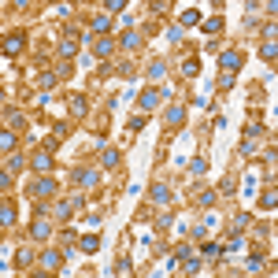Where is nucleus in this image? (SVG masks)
Here are the masks:
<instances>
[{"label":"nucleus","mask_w":278,"mask_h":278,"mask_svg":"<svg viewBox=\"0 0 278 278\" xmlns=\"http://www.w3.org/2000/svg\"><path fill=\"white\" fill-rule=\"evenodd\" d=\"M0 152H15V133L12 130H0Z\"/></svg>","instance_id":"ddd939ff"},{"label":"nucleus","mask_w":278,"mask_h":278,"mask_svg":"<svg viewBox=\"0 0 278 278\" xmlns=\"http://www.w3.org/2000/svg\"><path fill=\"white\" fill-rule=\"evenodd\" d=\"M0 189H12V175L8 171H0Z\"/></svg>","instance_id":"c9c22d12"},{"label":"nucleus","mask_w":278,"mask_h":278,"mask_svg":"<svg viewBox=\"0 0 278 278\" xmlns=\"http://www.w3.org/2000/svg\"><path fill=\"white\" fill-rule=\"evenodd\" d=\"M52 164H56V160H52V145H41V149L30 156V167H34V171H52Z\"/></svg>","instance_id":"f03ea898"},{"label":"nucleus","mask_w":278,"mask_h":278,"mask_svg":"<svg viewBox=\"0 0 278 278\" xmlns=\"http://www.w3.org/2000/svg\"><path fill=\"white\" fill-rule=\"evenodd\" d=\"M30 263H34V252H30V245H23V248L15 252V267H19V271H26Z\"/></svg>","instance_id":"1a4fd4ad"},{"label":"nucleus","mask_w":278,"mask_h":278,"mask_svg":"<svg viewBox=\"0 0 278 278\" xmlns=\"http://www.w3.org/2000/svg\"><path fill=\"white\" fill-rule=\"evenodd\" d=\"M167 122H171V126H182V122H186V108H182V104L167 108Z\"/></svg>","instance_id":"9b49d317"},{"label":"nucleus","mask_w":278,"mask_h":278,"mask_svg":"<svg viewBox=\"0 0 278 278\" xmlns=\"http://www.w3.org/2000/svg\"><path fill=\"white\" fill-rule=\"evenodd\" d=\"M156 104H160V93H152V89H149V93H141V97H137V108H141V111H152Z\"/></svg>","instance_id":"9d476101"},{"label":"nucleus","mask_w":278,"mask_h":278,"mask_svg":"<svg viewBox=\"0 0 278 278\" xmlns=\"http://www.w3.org/2000/svg\"><path fill=\"white\" fill-rule=\"evenodd\" d=\"M4 119H8V126H23V122H26V119H23V111H15V108H12V111H4Z\"/></svg>","instance_id":"412c9836"},{"label":"nucleus","mask_w":278,"mask_h":278,"mask_svg":"<svg viewBox=\"0 0 278 278\" xmlns=\"http://www.w3.org/2000/svg\"><path fill=\"white\" fill-rule=\"evenodd\" d=\"M74 182H78V186H89V189H93V186L100 182V171H93V167L85 171V167H82V171H74Z\"/></svg>","instance_id":"423d86ee"},{"label":"nucleus","mask_w":278,"mask_h":278,"mask_svg":"<svg viewBox=\"0 0 278 278\" xmlns=\"http://www.w3.org/2000/svg\"><path fill=\"white\" fill-rule=\"evenodd\" d=\"M97 248H100V237H93V234H85V237H82V252H89V256H93Z\"/></svg>","instance_id":"dca6fc26"},{"label":"nucleus","mask_w":278,"mask_h":278,"mask_svg":"<svg viewBox=\"0 0 278 278\" xmlns=\"http://www.w3.org/2000/svg\"><path fill=\"white\" fill-rule=\"evenodd\" d=\"M0 49H4V56H19V52L26 49V34H23V30H12V34H4Z\"/></svg>","instance_id":"f257e3e1"},{"label":"nucleus","mask_w":278,"mask_h":278,"mask_svg":"<svg viewBox=\"0 0 278 278\" xmlns=\"http://www.w3.org/2000/svg\"><path fill=\"white\" fill-rule=\"evenodd\" d=\"M245 271H263V256H248V267H245Z\"/></svg>","instance_id":"bb28decb"},{"label":"nucleus","mask_w":278,"mask_h":278,"mask_svg":"<svg viewBox=\"0 0 278 278\" xmlns=\"http://www.w3.org/2000/svg\"><path fill=\"white\" fill-rule=\"evenodd\" d=\"M74 4H85V0H74Z\"/></svg>","instance_id":"4c0bfd02"},{"label":"nucleus","mask_w":278,"mask_h":278,"mask_svg":"<svg viewBox=\"0 0 278 278\" xmlns=\"http://www.w3.org/2000/svg\"><path fill=\"white\" fill-rule=\"evenodd\" d=\"M85 111H89L85 97H82V93H74V97H71V115H74V119H85Z\"/></svg>","instance_id":"0eeeda50"},{"label":"nucleus","mask_w":278,"mask_h":278,"mask_svg":"<svg viewBox=\"0 0 278 278\" xmlns=\"http://www.w3.org/2000/svg\"><path fill=\"white\" fill-rule=\"evenodd\" d=\"M71 212H74V204H71V200H63V204L56 208V219L63 223V219H71Z\"/></svg>","instance_id":"4be33fe9"},{"label":"nucleus","mask_w":278,"mask_h":278,"mask_svg":"<svg viewBox=\"0 0 278 278\" xmlns=\"http://www.w3.org/2000/svg\"><path fill=\"white\" fill-rule=\"evenodd\" d=\"M200 204H204V208H212V204H215V193H212V189H208V193H200Z\"/></svg>","instance_id":"72a5a7b5"},{"label":"nucleus","mask_w":278,"mask_h":278,"mask_svg":"<svg viewBox=\"0 0 278 278\" xmlns=\"http://www.w3.org/2000/svg\"><path fill=\"white\" fill-rule=\"evenodd\" d=\"M200 23V12L197 8H189V12H182V26H197Z\"/></svg>","instance_id":"a211bd4d"},{"label":"nucleus","mask_w":278,"mask_h":278,"mask_svg":"<svg viewBox=\"0 0 278 278\" xmlns=\"http://www.w3.org/2000/svg\"><path fill=\"white\" fill-rule=\"evenodd\" d=\"M89 26H93L97 34H108V30H111V19H108V15H93V19H89Z\"/></svg>","instance_id":"f8f14e48"},{"label":"nucleus","mask_w":278,"mask_h":278,"mask_svg":"<svg viewBox=\"0 0 278 278\" xmlns=\"http://www.w3.org/2000/svg\"><path fill=\"white\" fill-rule=\"evenodd\" d=\"M104 8H108V12H122V8H126V0H104Z\"/></svg>","instance_id":"473e14b6"},{"label":"nucleus","mask_w":278,"mask_h":278,"mask_svg":"<svg viewBox=\"0 0 278 278\" xmlns=\"http://www.w3.org/2000/svg\"><path fill=\"white\" fill-rule=\"evenodd\" d=\"M274 204H278V193H274V189H267V193H263V208H267V212H271Z\"/></svg>","instance_id":"7c9ffc66"},{"label":"nucleus","mask_w":278,"mask_h":278,"mask_svg":"<svg viewBox=\"0 0 278 278\" xmlns=\"http://www.w3.org/2000/svg\"><path fill=\"white\" fill-rule=\"evenodd\" d=\"M115 52V41H111V37H100V41H97V56H111Z\"/></svg>","instance_id":"f3484780"},{"label":"nucleus","mask_w":278,"mask_h":278,"mask_svg":"<svg viewBox=\"0 0 278 278\" xmlns=\"http://www.w3.org/2000/svg\"><path fill=\"white\" fill-rule=\"evenodd\" d=\"M0 104H4V89H0Z\"/></svg>","instance_id":"e433bc0d"},{"label":"nucleus","mask_w":278,"mask_h":278,"mask_svg":"<svg viewBox=\"0 0 278 278\" xmlns=\"http://www.w3.org/2000/svg\"><path fill=\"white\" fill-rule=\"evenodd\" d=\"M49 234H52V226L45 223V219H37V223L30 226V237H49Z\"/></svg>","instance_id":"4468645a"},{"label":"nucleus","mask_w":278,"mask_h":278,"mask_svg":"<svg viewBox=\"0 0 278 278\" xmlns=\"http://www.w3.org/2000/svg\"><path fill=\"white\" fill-rule=\"evenodd\" d=\"M122 45H126V49H137V45H141V34H122Z\"/></svg>","instance_id":"b1692460"},{"label":"nucleus","mask_w":278,"mask_h":278,"mask_svg":"<svg viewBox=\"0 0 278 278\" xmlns=\"http://www.w3.org/2000/svg\"><path fill=\"white\" fill-rule=\"evenodd\" d=\"M182 74H186V78H197V74H200V63H197V60H186V63H182Z\"/></svg>","instance_id":"6ab92c4d"},{"label":"nucleus","mask_w":278,"mask_h":278,"mask_svg":"<svg viewBox=\"0 0 278 278\" xmlns=\"http://www.w3.org/2000/svg\"><path fill=\"white\" fill-rule=\"evenodd\" d=\"M274 37H267V41H263V49H260V56H263V60H274Z\"/></svg>","instance_id":"5701e85b"},{"label":"nucleus","mask_w":278,"mask_h":278,"mask_svg":"<svg viewBox=\"0 0 278 278\" xmlns=\"http://www.w3.org/2000/svg\"><path fill=\"white\" fill-rule=\"evenodd\" d=\"M52 193H56L52 178H34L30 186H26V197H52Z\"/></svg>","instance_id":"7ed1b4c3"},{"label":"nucleus","mask_w":278,"mask_h":278,"mask_svg":"<svg viewBox=\"0 0 278 278\" xmlns=\"http://www.w3.org/2000/svg\"><path fill=\"white\" fill-rule=\"evenodd\" d=\"M149 200H152V204H160V208H167V204H171V186L156 182V186L149 189Z\"/></svg>","instance_id":"39448f33"},{"label":"nucleus","mask_w":278,"mask_h":278,"mask_svg":"<svg viewBox=\"0 0 278 278\" xmlns=\"http://www.w3.org/2000/svg\"><path fill=\"white\" fill-rule=\"evenodd\" d=\"M230 85H234V71H223L219 74V89H230Z\"/></svg>","instance_id":"c756f323"},{"label":"nucleus","mask_w":278,"mask_h":278,"mask_svg":"<svg viewBox=\"0 0 278 278\" xmlns=\"http://www.w3.org/2000/svg\"><path fill=\"white\" fill-rule=\"evenodd\" d=\"M41 263L52 271V267H60V263H63V256H60V252H45V256H41Z\"/></svg>","instance_id":"aec40b11"},{"label":"nucleus","mask_w":278,"mask_h":278,"mask_svg":"<svg viewBox=\"0 0 278 278\" xmlns=\"http://www.w3.org/2000/svg\"><path fill=\"white\" fill-rule=\"evenodd\" d=\"M115 164H119V152H115V149H104V167H115Z\"/></svg>","instance_id":"c85d7f7f"},{"label":"nucleus","mask_w":278,"mask_h":278,"mask_svg":"<svg viewBox=\"0 0 278 278\" xmlns=\"http://www.w3.org/2000/svg\"><path fill=\"white\" fill-rule=\"evenodd\" d=\"M245 226H248V215H237L234 219V234H237V230H245Z\"/></svg>","instance_id":"f704fd0d"},{"label":"nucleus","mask_w":278,"mask_h":278,"mask_svg":"<svg viewBox=\"0 0 278 278\" xmlns=\"http://www.w3.org/2000/svg\"><path fill=\"white\" fill-rule=\"evenodd\" d=\"M164 71H167V63H152V67H149V78H152V82L164 78Z\"/></svg>","instance_id":"a878e982"},{"label":"nucleus","mask_w":278,"mask_h":278,"mask_svg":"<svg viewBox=\"0 0 278 278\" xmlns=\"http://www.w3.org/2000/svg\"><path fill=\"white\" fill-rule=\"evenodd\" d=\"M60 56L63 60H74V56H78V34H63L60 37Z\"/></svg>","instance_id":"20e7f679"},{"label":"nucleus","mask_w":278,"mask_h":278,"mask_svg":"<svg viewBox=\"0 0 278 278\" xmlns=\"http://www.w3.org/2000/svg\"><path fill=\"white\" fill-rule=\"evenodd\" d=\"M8 171H23V156H19V152H12V160H8Z\"/></svg>","instance_id":"2f4dec72"},{"label":"nucleus","mask_w":278,"mask_h":278,"mask_svg":"<svg viewBox=\"0 0 278 278\" xmlns=\"http://www.w3.org/2000/svg\"><path fill=\"white\" fill-rule=\"evenodd\" d=\"M219 30H223V19H208L204 23V34H219Z\"/></svg>","instance_id":"cd10ccee"},{"label":"nucleus","mask_w":278,"mask_h":278,"mask_svg":"<svg viewBox=\"0 0 278 278\" xmlns=\"http://www.w3.org/2000/svg\"><path fill=\"white\" fill-rule=\"evenodd\" d=\"M37 85H41V93H49L52 85H56V74H41V78H37Z\"/></svg>","instance_id":"393cba45"},{"label":"nucleus","mask_w":278,"mask_h":278,"mask_svg":"<svg viewBox=\"0 0 278 278\" xmlns=\"http://www.w3.org/2000/svg\"><path fill=\"white\" fill-rule=\"evenodd\" d=\"M237 67H241V52H237V49H226V52H223V71H237Z\"/></svg>","instance_id":"6e6552de"},{"label":"nucleus","mask_w":278,"mask_h":278,"mask_svg":"<svg viewBox=\"0 0 278 278\" xmlns=\"http://www.w3.org/2000/svg\"><path fill=\"white\" fill-rule=\"evenodd\" d=\"M15 223V208L12 204H0V226H12Z\"/></svg>","instance_id":"2eb2a0df"}]
</instances>
